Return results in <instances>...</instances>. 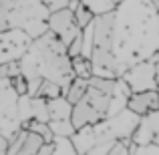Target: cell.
Here are the masks:
<instances>
[{"instance_id": "obj_25", "label": "cell", "mask_w": 159, "mask_h": 155, "mask_svg": "<svg viewBox=\"0 0 159 155\" xmlns=\"http://www.w3.org/2000/svg\"><path fill=\"white\" fill-rule=\"evenodd\" d=\"M34 95H39V97H44V99H52V97H58V95H61V87H58L57 83L48 81V79H43Z\"/></svg>"}, {"instance_id": "obj_10", "label": "cell", "mask_w": 159, "mask_h": 155, "mask_svg": "<svg viewBox=\"0 0 159 155\" xmlns=\"http://www.w3.org/2000/svg\"><path fill=\"white\" fill-rule=\"evenodd\" d=\"M30 36L20 28H4L0 30V65L8 61H18L30 44Z\"/></svg>"}, {"instance_id": "obj_35", "label": "cell", "mask_w": 159, "mask_h": 155, "mask_svg": "<svg viewBox=\"0 0 159 155\" xmlns=\"http://www.w3.org/2000/svg\"><path fill=\"white\" fill-rule=\"evenodd\" d=\"M111 2H113V4H119V2H121V0H111Z\"/></svg>"}, {"instance_id": "obj_28", "label": "cell", "mask_w": 159, "mask_h": 155, "mask_svg": "<svg viewBox=\"0 0 159 155\" xmlns=\"http://www.w3.org/2000/svg\"><path fill=\"white\" fill-rule=\"evenodd\" d=\"M18 73H20L18 61H8V62H2V65H0V79H12Z\"/></svg>"}, {"instance_id": "obj_11", "label": "cell", "mask_w": 159, "mask_h": 155, "mask_svg": "<svg viewBox=\"0 0 159 155\" xmlns=\"http://www.w3.org/2000/svg\"><path fill=\"white\" fill-rule=\"evenodd\" d=\"M133 145H147L159 143V111H149L139 117V123L131 133Z\"/></svg>"}, {"instance_id": "obj_23", "label": "cell", "mask_w": 159, "mask_h": 155, "mask_svg": "<svg viewBox=\"0 0 159 155\" xmlns=\"http://www.w3.org/2000/svg\"><path fill=\"white\" fill-rule=\"evenodd\" d=\"M51 155H77V151H75L69 137H54Z\"/></svg>"}, {"instance_id": "obj_6", "label": "cell", "mask_w": 159, "mask_h": 155, "mask_svg": "<svg viewBox=\"0 0 159 155\" xmlns=\"http://www.w3.org/2000/svg\"><path fill=\"white\" fill-rule=\"evenodd\" d=\"M137 123H139V115L125 107L119 113H115V115L101 119L93 127H95L97 141H123L131 137Z\"/></svg>"}, {"instance_id": "obj_18", "label": "cell", "mask_w": 159, "mask_h": 155, "mask_svg": "<svg viewBox=\"0 0 159 155\" xmlns=\"http://www.w3.org/2000/svg\"><path fill=\"white\" fill-rule=\"evenodd\" d=\"M30 119L48 123V109H47V99L32 95L30 97Z\"/></svg>"}, {"instance_id": "obj_27", "label": "cell", "mask_w": 159, "mask_h": 155, "mask_svg": "<svg viewBox=\"0 0 159 155\" xmlns=\"http://www.w3.org/2000/svg\"><path fill=\"white\" fill-rule=\"evenodd\" d=\"M129 155H159V143L147 145H129Z\"/></svg>"}, {"instance_id": "obj_7", "label": "cell", "mask_w": 159, "mask_h": 155, "mask_svg": "<svg viewBox=\"0 0 159 155\" xmlns=\"http://www.w3.org/2000/svg\"><path fill=\"white\" fill-rule=\"evenodd\" d=\"M129 85L131 93H141V91H155L157 89V52H153L149 58L141 62H135L129 69H125L119 75Z\"/></svg>"}, {"instance_id": "obj_30", "label": "cell", "mask_w": 159, "mask_h": 155, "mask_svg": "<svg viewBox=\"0 0 159 155\" xmlns=\"http://www.w3.org/2000/svg\"><path fill=\"white\" fill-rule=\"evenodd\" d=\"M10 83H12V87H14L16 95H26V79H24L20 73L14 75V77L10 79Z\"/></svg>"}, {"instance_id": "obj_3", "label": "cell", "mask_w": 159, "mask_h": 155, "mask_svg": "<svg viewBox=\"0 0 159 155\" xmlns=\"http://www.w3.org/2000/svg\"><path fill=\"white\" fill-rule=\"evenodd\" d=\"M113 87H115V79L91 75L85 95L73 105V111H70V123L75 125V129L83 125H95L105 119Z\"/></svg>"}, {"instance_id": "obj_19", "label": "cell", "mask_w": 159, "mask_h": 155, "mask_svg": "<svg viewBox=\"0 0 159 155\" xmlns=\"http://www.w3.org/2000/svg\"><path fill=\"white\" fill-rule=\"evenodd\" d=\"M48 129L52 137H70L75 133V125L70 123V119H52L48 121Z\"/></svg>"}, {"instance_id": "obj_5", "label": "cell", "mask_w": 159, "mask_h": 155, "mask_svg": "<svg viewBox=\"0 0 159 155\" xmlns=\"http://www.w3.org/2000/svg\"><path fill=\"white\" fill-rule=\"evenodd\" d=\"M48 8L43 0H10L8 6V28H20L30 39L47 32Z\"/></svg>"}, {"instance_id": "obj_22", "label": "cell", "mask_w": 159, "mask_h": 155, "mask_svg": "<svg viewBox=\"0 0 159 155\" xmlns=\"http://www.w3.org/2000/svg\"><path fill=\"white\" fill-rule=\"evenodd\" d=\"M83 6H87L95 16L97 14H105V12H111L115 8V4L111 0H79Z\"/></svg>"}, {"instance_id": "obj_9", "label": "cell", "mask_w": 159, "mask_h": 155, "mask_svg": "<svg viewBox=\"0 0 159 155\" xmlns=\"http://www.w3.org/2000/svg\"><path fill=\"white\" fill-rule=\"evenodd\" d=\"M47 28L61 40L62 44H69L75 36L81 32V28L77 26L75 22V16H73V10L69 6L65 8H58V10H51L48 12V18H47Z\"/></svg>"}, {"instance_id": "obj_17", "label": "cell", "mask_w": 159, "mask_h": 155, "mask_svg": "<svg viewBox=\"0 0 159 155\" xmlns=\"http://www.w3.org/2000/svg\"><path fill=\"white\" fill-rule=\"evenodd\" d=\"M87 87H89V79L73 77V79H70V83L66 85V91H65V95H62V97H65L70 105H75L79 99L83 97V95H85Z\"/></svg>"}, {"instance_id": "obj_4", "label": "cell", "mask_w": 159, "mask_h": 155, "mask_svg": "<svg viewBox=\"0 0 159 155\" xmlns=\"http://www.w3.org/2000/svg\"><path fill=\"white\" fill-rule=\"evenodd\" d=\"M113 10L105 14L93 16V44H91V73L95 77L117 79V65L113 57V39H111Z\"/></svg>"}, {"instance_id": "obj_24", "label": "cell", "mask_w": 159, "mask_h": 155, "mask_svg": "<svg viewBox=\"0 0 159 155\" xmlns=\"http://www.w3.org/2000/svg\"><path fill=\"white\" fill-rule=\"evenodd\" d=\"M73 16H75V22H77V26L83 28V26H87V24L93 20L95 14H93V12H91L87 6H83V4L77 0V4H75V8H73Z\"/></svg>"}, {"instance_id": "obj_20", "label": "cell", "mask_w": 159, "mask_h": 155, "mask_svg": "<svg viewBox=\"0 0 159 155\" xmlns=\"http://www.w3.org/2000/svg\"><path fill=\"white\" fill-rule=\"evenodd\" d=\"M70 69H73L75 77H83V79H89L91 75V61L83 54H77V57H70Z\"/></svg>"}, {"instance_id": "obj_33", "label": "cell", "mask_w": 159, "mask_h": 155, "mask_svg": "<svg viewBox=\"0 0 159 155\" xmlns=\"http://www.w3.org/2000/svg\"><path fill=\"white\" fill-rule=\"evenodd\" d=\"M51 151H52V141L51 143H43L39 149H36L34 155H51Z\"/></svg>"}, {"instance_id": "obj_2", "label": "cell", "mask_w": 159, "mask_h": 155, "mask_svg": "<svg viewBox=\"0 0 159 155\" xmlns=\"http://www.w3.org/2000/svg\"><path fill=\"white\" fill-rule=\"evenodd\" d=\"M20 75L26 81L30 79H48L61 87V95H65L66 85L75 77L70 69V57L66 47L52 34L51 30L30 40L28 48L18 58Z\"/></svg>"}, {"instance_id": "obj_29", "label": "cell", "mask_w": 159, "mask_h": 155, "mask_svg": "<svg viewBox=\"0 0 159 155\" xmlns=\"http://www.w3.org/2000/svg\"><path fill=\"white\" fill-rule=\"evenodd\" d=\"M81 48H83V40H81V32H79V34L66 44V54H69V57H77V54H81Z\"/></svg>"}, {"instance_id": "obj_32", "label": "cell", "mask_w": 159, "mask_h": 155, "mask_svg": "<svg viewBox=\"0 0 159 155\" xmlns=\"http://www.w3.org/2000/svg\"><path fill=\"white\" fill-rule=\"evenodd\" d=\"M43 2L47 4L48 10H58V8L69 6V2H73V0H43Z\"/></svg>"}, {"instance_id": "obj_26", "label": "cell", "mask_w": 159, "mask_h": 155, "mask_svg": "<svg viewBox=\"0 0 159 155\" xmlns=\"http://www.w3.org/2000/svg\"><path fill=\"white\" fill-rule=\"evenodd\" d=\"M16 111H18L20 125L30 121V95H18V99H16Z\"/></svg>"}, {"instance_id": "obj_21", "label": "cell", "mask_w": 159, "mask_h": 155, "mask_svg": "<svg viewBox=\"0 0 159 155\" xmlns=\"http://www.w3.org/2000/svg\"><path fill=\"white\" fill-rule=\"evenodd\" d=\"M22 127H24V129H28V131H32V133H39V135L44 139V143H51V141L54 139L52 133H51V129H48V123H43V121H34V119H30V121H26Z\"/></svg>"}, {"instance_id": "obj_1", "label": "cell", "mask_w": 159, "mask_h": 155, "mask_svg": "<svg viewBox=\"0 0 159 155\" xmlns=\"http://www.w3.org/2000/svg\"><path fill=\"white\" fill-rule=\"evenodd\" d=\"M113 57L117 73L149 58L159 48V10L151 0H121L113 8Z\"/></svg>"}, {"instance_id": "obj_16", "label": "cell", "mask_w": 159, "mask_h": 155, "mask_svg": "<svg viewBox=\"0 0 159 155\" xmlns=\"http://www.w3.org/2000/svg\"><path fill=\"white\" fill-rule=\"evenodd\" d=\"M47 109H48V121H52V119H70L73 105L66 101L62 95H58V97L47 99Z\"/></svg>"}, {"instance_id": "obj_12", "label": "cell", "mask_w": 159, "mask_h": 155, "mask_svg": "<svg viewBox=\"0 0 159 155\" xmlns=\"http://www.w3.org/2000/svg\"><path fill=\"white\" fill-rule=\"evenodd\" d=\"M43 143H44V139L39 133H32V131H28V129L20 127L18 131L14 133V137L8 141L6 155H34L36 149Z\"/></svg>"}, {"instance_id": "obj_13", "label": "cell", "mask_w": 159, "mask_h": 155, "mask_svg": "<svg viewBox=\"0 0 159 155\" xmlns=\"http://www.w3.org/2000/svg\"><path fill=\"white\" fill-rule=\"evenodd\" d=\"M159 107V97L157 89L155 91H141V93H131L127 99V109H131L137 115H145L149 111H157Z\"/></svg>"}, {"instance_id": "obj_34", "label": "cell", "mask_w": 159, "mask_h": 155, "mask_svg": "<svg viewBox=\"0 0 159 155\" xmlns=\"http://www.w3.org/2000/svg\"><path fill=\"white\" fill-rule=\"evenodd\" d=\"M6 147H8V139L4 135H0V155H6Z\"/></svg>"}, {"instance_id": "obj_14", "label": "cell", "mask_w": 159, "mask_h": 155, "mask_svg": "<svg viewBox=\"0 0 159 155\" xmlns=\"http://www.w3.org/2000/svg\"><path fill=\"white\" fill-rule=\"evenodd\" d=\"M70 143H73L77 155H85L97 141V135H95V127L93 125H83V127L75 129V133L69 137Z\"/></svg>"}, {"instance_id": "obj_31", "label": "cell", "mask_w": 159, "mask_h": 155, "mask_svg": "<svg viewBox=\"0 0 159 155\" xmlns=\"http://www.w3.org/2000/svg\"><path fill=\"white\" fill-rule=\"evenodd\" d=\"M8 6L10 0H0V30L8 28Z\"/></svg>"}, {"instance_id": "obj_15", "label": "cell", "mask_w": 159, "mask_h": 155, "mask_svg": "<svg viewBox=\"0 0 159 155\" xmlns=\"http://www.w3.org/2000/svg\"><path fill=\"white\" fill-rule=\"evenodd\" d=\"M129 95H131V89H129V85H127V83H125L121 77H117V79H115V87H113V93H111V99H109L107 117L115 115V113H119L121 109L127 107Z\"/></svg>"}, {"instance_id": "obj_8", "label": "cell", "mask_w": 159, "mask_h": 155, "mask_svg": "<svg viewBox=\"0 0 159 155\" xmlns=\"http://www.w3.org/2000/svg\"><path fill=\"white\" fill-rule=\"evenodd\" d=\"M16 95L10 79H0V135H4L8 141L14 137L22 125L16 111Z\"/></svg>"}]
</instances>
